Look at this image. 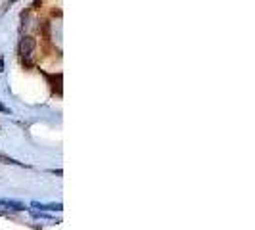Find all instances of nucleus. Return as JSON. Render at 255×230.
I'll return each mask as SVG.
<instances>
[{
  "mask_svg": "<svg viewBox=\"0 0 255 230\" xmlns=\"http://www.w3.org/2000/svg\"><path fill=\"white\" fill-rule=\"evenodd\" d=\"M35 46H37L35 38L23 37L21 38V42H19V54H21V56H31V52L35 50Z\"/></svg>",
  "mask_w": 255,
  "mask_h": 230,
  "instance_id": "1",
  "label": "nucleus"
},
{
  "mask_svg": "<svg viewBox=\"0 0 255 230\" xmlns=\"http://www.w3.org/2000/svg\"><path fill=\"white\" fill-rule=\"evenodd\" d=\"M0 112H4V114H8V112H10V110H8V108H6V106H4V104L0 102Z\"/></svg>",
  "mask_w": 255,
  "mask_h": 230,
  "instance_id": "4",
  "label": "nucleus"
},
{
  "mask_svg": "<svg viewBox=\"0 0 255 230\" xmlns=\"http://www.w3.org/2000/svg\"><path fill=\"white\" fill-rule=\"evenodd\" d=\"M2 205H8L13 211H23V209H27L23 204H19V202H10V200H2Z\"/></svg>",
  "mask_w": 255,
  "mask_h": 230,
  "instance_id": "3",
  "label": "nucleus"
},
{
  "mask_svg": "<svg viewBox=\"0 0 255 230\" xmlns=\"http://www.w3.org/2000/svg\"><path fill=\"white\" fill-rule=\"evenodd\" d=\"M33 207H37L40 211H62V204H38V202H35Z\"/></svg>",
  "mask_w": 255,
  "mask_h": 230,
  "instance_id": "2",
  "label": "nucleus"
},
{
  "mask_svg": "<svg viewBox=\"0 0 255 230\" xmlns=\"http://www.w3.org/2000/svg\"><path fill=\"white\" fill-rule=\"evenodd\" d=\"M0 71H2V60H0Z\"/></svg>",
  "mask_w": 255,
  "mask_h": 230,
  "instance_id": "5",
  "label": "nucleus"
}]
</instances>
